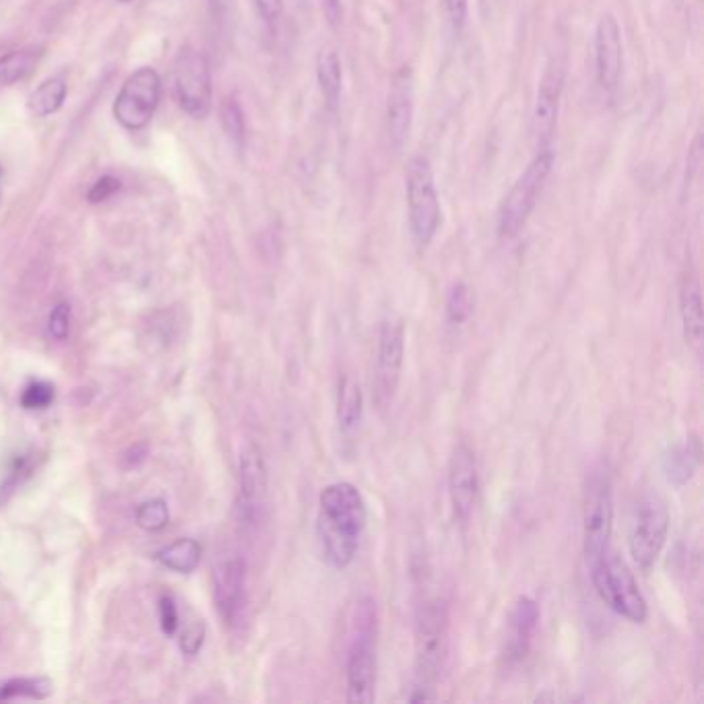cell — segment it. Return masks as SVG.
Here are the masks:
<instances>
[{
    "mask_svg": "<svg viewBox=\"0 0 704 704\" xmlns=\"http://www.w3.org/2000/svg\"><path fill=\"white\" fill-rule=\"evenodd\" d=\"M176 93L182 110L192 118H207L213 102L211 69L205 54L184 50L176 67Z\"/></svg>",
    "mask_w": 704,
    "mask_h": 704,
    "instance_id": "8fae6325",
    "label": "cell"
},
{
    "mask_svg": "<svg viewBox=\"0 0 704 704\" xmlns=\"http://www.w3.org/2000/svg\"><path fill=\"white\" fill-rule=\"evenodd\" d=\"M159 98H162V79L157 71L143 67L124 81L114 102V116L128 131H139L151 122Z\"/></svg>",
    "mask_w": 704,
    "mask_h": 704,
    "instance_id": "30bf717a",
    "label": "cell"
},
{
    "mask_svg": "<svg viewBox=\"0 0 704 704\" xmlns=\"http://www.w3.org/2000/svg\"><path fill=\"white\" fill-rule=\"evenodd\" d=\"M120 186H122V184H120L118 178H114V176H104V178H100L98 182H95V184L91 186L87 199H89V203L108 201L110 197L116 195V192L120 190Z\"/></svg>",
    "mask_w": 704,
    "mask_h": 704,
    "instance_id": "1f68e13d",
    "label": "cell"
},
{
    "mask_svg": "<svg viewBox=\"0 0 704 704\" xmlns=\"http://www.w3.org/2000/svg\"><path fill=\"white\" fill-rule=\"evenodd\" d=\"M614 533V488L605 469L591 473L585 492L583 512V550L587 564H593L610 550Z\"/></svg>",
    "mask_w": 704,
    "mask_h": 704,
    "instance_id": "52a82bcc",
    "label": "cell"
},
{
    "mask_svg": "<svg viewBox=\"0 0 704 704\" xmlns=\"http://www.w3.org/2000/svg\"><path fill=\"white\" fill-rule=\"evenodd\" d=\"M475 300L471 294V287L465 281H457L451 285V290L446 294V304H444V314H446V325L453 329H461L469 323V318L473 316Z\"/></svg>",
    "mask_w": 704,
    "mask_h": 704,
    "instance_id": "d4e9b609",
    "label": "cell"
},
{
    "mask_svg": "<svg viewBox=\"0 0 704 704\" xmlns=\"http://www.w3.org/2000/svg\"><path fill=\"white\" fill-rule=\"evenodd\" d=\"M376 682V603L360 597L351 620V636L345 657L347 702L370 704Z\"/></svg>",
    "mask_w": 704,
    "mask_h": 704,
    "instance_id": "7a4b0ae2",
    "label": "cell"
},
{
    "mask_svg": "<svg viewBox=\"0 0 704 704\" xmlns=\"http://www.w3.org/2000/svg\"><path fill=\"white\" fill-rule=\"evenodd\" d=\"M669 535V508L659 494H645L634 508L630 529V556L640 570H651Z\"/></svg>",
    "mask_w": 704,
    "mask_h": 704,
    "instance_id": "ba28073f",
    "label": "cell"
},
{
    "mask_svg": "<svg viewBox=\"0 0 704 704\" xmlns=\"http://www.w3.org/2000/svg\"><path fill=\"white\" fill-rule=\"evenodd\" d=\"M479 477L473 448L467 442H459L448 461V498H451L455 519L465 525L471 515L477 498Z\"/></svg>",
    "mask_w": 704,
    "mask_h": 704,
    "instance_id": "7c38bea8",
    "label": "cell"
},
{
    "mask_svg": "<svg viewBox=\"0 0 704 704\" xmlns=\"http://www.w3.org/2000/svg\"><path fill=\"white\" fill-rule=\"evenodd\" d=\"M205 640V626L203 624H192L184 630L182 638H180V649L186 655H197L203 647Z\"/></svg>",
    "mask_w": 704,
    "mask_h": 704,
    "instance_id": "d6a6232c",
    "label": "cell"
},
{
    "mask_svg": "<svg viewBox=\"0 0 704 704\" xmlns=\"http://www.w3.org/2000/svg\"><path fill=\"white\" fill-rule=\"evenodd\" d=\"M405 362V325L401 320L387 318L380 325L376 372H374V401L380 409H387L399 389Z\"/></svg>",
    "mask_w": 704,
    "mask_h": 704,
    "instance_id": "9c48e42d",
    "label": "cell"
},
{
    "mask_svg": "<svg viewBox=\"0 0 704 704\" xmlns=\"http://www.w3.org/2000/svg\"><path fill=\"white\" fill-rule=\"evenodd\" d=\"M71 327V308L69 304H58L48 320V331L56 341H64L69 337Z\"/></svg>",
    "mask_w": 704,
    "mask_h": 704,
    "instance_id": "4dcf8cb0",
    "label": "cell"
},
{
    "mask_svg": "<svg viewBox=\"0 0 704 704\" xmlns=\"http://www.w3.org/2000/svg\"><path fill=\"white\" fill-rule=\"evenodd\" d=\"M221 124L226 128V133L230 135L232 141L238 145L244 143L246 135V122H244V112L236 100H226L221 104Z\"/></svg>",
    "mask_w": 704,
    "mask_h": 704,
    "instance_id": "f1b7e54d",
    "label": "cell"
},
{
    "mask_svg": "<svg viewBox=\"0 0 704 704\" xmlns=\"http://www.w3.org/2000/svg\"><path fill=\"white\" fill-rule=\"evenodd\" d=\"M120 3H131V0H120Z\"/></svg>",
    "mask_w": 704,
    "mask_h": 704,
    "instance_id": "74e56055",
    "label": "cell"
},
{
    "mask_svg": "<svg viewBox=\"0 0 704 704\" xmlns=\"http://www.w3.org/2000/svg\"><path fill=\"white\" fill-rule=\"evenodd\" d=\"M564 75V64L560 60H552L541 75L533 108V133L539 147H548L556 133Z\"/></svg>",
    "mask_w": 704,
    "mask_h": 704,
    "instance_id": "4fadbf2b",
    "label": "cell"
},
{
    "mask_svg": "<svg viewBox=\"0 0 704 704\" xmlns=\"http://www.w3.org/2000/svg\"><path fill=\"white\" fill-rule=\"evenodd\" d=\"M680 316L686 343L694 349L702 345V331H704V318H702V296H700V283L696 275L684 273L680 283Z\"/></svg>",
    "mask_w": 704,
    "mask_h": 704,
    "instance_id": "ffe728a7",
    "label": "cell"
},
{
    "mask_svg": "<svg viewBox=\"0 0 704 704\" xmlns=\"http://www.w3.org/2000/svg\"><path fill=\"white\" fill-rule=\"evenodd\" d=\"M364 418V397L360 384L351 378L343 376L339 382V399H337V422L339 428L349 434L360 428Z\"/></svg>",
    "mask_w": 704,
    "mask_h": 704,
    "instance_id": "44dd1931",
    "label": "cell"
},
{
    "mask_svg": "<svg viewBox=\"0 0 704 704\" xmlns=\"http://www.w3.org/2000/svg\"><path fill=\"white\" fill-rule=\"evenodd\" d=\"M444 7H446V13H448V19H451L453 29L461 31L465 27V21H467L469 0H444Z\"/></svg>",
    "mask_w": 704,
    "mask_h": 704,
    "instance_id": "e575fe53",
    "label": "cell"
},
{
    "mask_svg": "<svg viewBox=\"0 0 704 704\" xmlns=\"http://www.w3.org/2000/svg\"><path fill=\"white\" fill-rule=\"evenodd\" d=\"M325 13L333 25L339 23L341 19V3L339 0H325Z\"/></svg>",
    "mask_w": 704,
    "mask_h": 704,
    "instance_id": "8d00e7d4",
    "label": "cell"
},
{
    "mask_svg": "<svg viewBox=\"0 0 704 704\" xmlns=\"http://www.w3.org/2000/svg\"><path fill=\"white\" fill-rule=\"evenodd\" d=\"M591 566V579L599 599L620 618L643 624L649 618V603L638 587L630 566L612 550H607Z\"/></svg>",
    "mask_w": 704,
    "mask_h": 704,
    "instance_id": "277c9868",
    "label": "cell"
},
{
    "mask_svg": "<svg viewBox=\"0 0 704 704\" xmlns=\"http://www.w3.org/2000/svg\"><path fill=\"white\" fill-rule=\"evenodd\" d=\"M384 122H387V137L393 149H403L413 122V85L411 73L403 69L391 85L387 112H384Z\"/></svg>",
    "mask_w": 704,
    "mask_h": 704,
    "instance_id": "ac0fdd59",
    "label": "cell"
},
{
    "mask_svg": "<svg viewBox=\"0 0 704 704\" xmlns=\"http://www.w3.org/2000/svg\"><path fill=\"white\" fill-rule=\"evenodd\" d=\"M201 546L195 539H178L157 552V560L176 572H192L201 564Z\"/></svg>",
    "mask_w": 704,
    "mask_h": 704,
    "instance_id": "cb8c5ba5",
    "label": "cell"
},
{
    "mask_svg": "<svg viewBox=\"0 0 704 704\" xmlns=\"http://www.w3.org/2000/svg\"><path fill=\"white\" fill-rule=\"evenodd\" d=\"M316 79L323 91L325 100L335 106L341 98V87H343V69H341V58L335 50H323L316 56Z\"/></svg>",
    "mask_w": 704,
    "mask_h": 704,
    "instance_id": "7402d4cb",
    "label": "cell"
},
{
    "mask_svg": "<svg viewBox=\"0 0 704 704\" xmlns=\"http://www.w3.org/2000/svg\"><path fill=\"white\" fill-rule=\"evenodd\" d=\"M246 599V566L240 558L223 562L213 574L215 610L226 624H236Z\"/></svg>",
    "mask_w": 704,
    "mask_h": 704,
    "instance_id": "2e32d148",
    "label": "cell"
},
{
    "mask_svg": "<svg viewBox=\"0 0 704 704\" xmlns=\"http://www.w3.org/2000/svg\"><path fill=\"white\" fill-rule=\"evenodd\" d=\"M54 401V387L50 382H31L21 395L25 409H46Z\"/></svg>",
    "mask_w": 704,
    "mask_h": 704,
    "instance_id": "f546056e",
    "label": "cell"
},
{
    "mask_svg": "<svg viewBox=\"0 0 704 704\" xmlns=\"http://www.w3.org/2000/svg\"><path fill=\"white\" fill-rule=\"evenodd\" d=\"M448 634V607L440 597L426 601L415 632V680L411 702L432 700Z\"/></svg>",
    "mask_w": 704,
    "mask_h": 704,
    "instance_id": "3957f363",
    "label": "cell"
},
{
    "mask_svg": "<svg viewBox=\"0 0 704 704\" xmlns=\"http://www.w3.org/2000/svg\"><path fill=\"white\" fill-rule=\"evenodd\" d=\"M267 494V465L263 451L254 442L246 444L240 453V498L242 512L248 521H254Z\"/></svg>",
    "mask_w": 704,
    "mask_h": 704,
    "instance_id": "e0dca14e",
    "label": "cell"
},
{
    "mask_svg": "<svg viewBox=\"0 0 704 704\" xmlns=\"http://www.w3.org/2000/svg\"><path fill=\"white\" fill-rule=\"evenodd\" d=\"M159 620H162V630L170 636L178 628V610L172 597H162L159 601Z\"/></svg>",
    "mask_w": 704,
    "mask_h": 704,
    "instance_id": "836d02e7",
    "label": "cell"
},
{
    "mask_svg": "<svg viewBox=\"0 0 704 704\" xmlns=\"http://www.w3.org/2000/svg\"><path fill=\"white\" fill-rule=\"evenodd\" d=\"M64 98H67V81L62 77H50L29 95L27 110L38 118H46L62 108Z\"/></svg>",
    "mask_w": 704,
    "mask_h": 704,
    "instance_id": "603a6c76",
    "label": "cell"
},
{
    "mask_svg": "<svg viewBox=\"0 0 704 704\" xmlns=\"http://www.w3.org/2000/svg\"><path fill=\"white\" fill-rule=\"evenodd\" d=\"M405 192L413 242L420 248H426L434 240L442 219L434 170L428 157L413 155L409 159L405 170Z\"/></svg>",
    "mask_w": 704,
    "mask_h": 704,
    "instance_id": "5b68a950",
    "label": "cell"
},
{
    "mask_svg": "<svg viewBox=\"0 0 704 704\" xmlns=\"http://www.w3.org/2000/svg\"><path fill=\"white\" fill-rule=\"evenodd\" d=\"M539 624V605L533 597H519L512 605L508 624H506V636L502 645V663L504 667H517L519 663L525 661L529 655L533 634Z\"/></svg>",
    "mask_w": 704,
    "mask_h": 704,
    "instance_id": "9a60e30c",
    "label": "cell"
},
{
    "mask_svg": "<svg viewBox=\"0 0 704 704\" xmlns=\"http://www.w3.org/2000/svg\"><path fill=\"white\" fill-rule=\"evenodd\" d=\"M700 465H702V442L696 434H690L684 440L676 442L674 446H669L661 461L665 479L676 488L686 486L698 473Z\"/></svg>",
    "mask_w": 704,
    "mask_h": 704,
    "instance_id": "d6986e66",
    "label": "cell"
},
{
    "mask_svg": "<svg viewBox=\"0 0 704 704\" xmlns=\"http://www.w3.org/2000/svg\"><path fill=\"white\" fill-rule=\"evenodd\" d=\"M554 166V151L550 147H541L533 157V162L521 174V178L512 184L508 195L502 201L498 213V234L500 238H515L533 213L539 192L546 184Z\"/></svg>",
    "mask_w": 704,
    "mask_h": 704,
    "instance_id": "8992f818",
    "label": "cell"
},
{
    "mask_svg": "<svg viewBox=\"0 0 704 704\" xmlns=\"http://www.w3.org/2000/svg\"><path fill=\"white\" fill-rule=\"evenodd\" d=\"M595 71L603 91L614 93L622 79L624 46L622 31L614 15H603L595 27Z\"/></svg>",
    "mask_w": 704,
    "mask_h": 704,
    "instance_id": "5bb4252c",
    "label": "cell"
},
{
    "mask_svg": "<svg viewBox=\"0 0 704 704\" xmlns=\"http://www.w3.org/2000/svg\"><path fill=\"white\" fill-rule=\"evenodd\" d=\"M40 56H42L40 50L27 48V50L9 52L7 56L0 58V85H11L15 81L25 79L36 69Z\"/></svg>",
    "mask_w": 704,
    "mask_h": 704,
    "instance_id": "484cf974",
    "label": "cell"
},
{
    "mask_svg": "<svg viewBox=\"0 0 704 704\" xmlns=\"http://www.w3.org/2000/svg\"><path fill=\"white\" fill-rule=\"evenodd\" d=\"M170 521V510L164 500H149L137 508V525L145 531H162Z\"/></svg>",
    "mask_w": 704,
    "mask_h": 704,
    "instance_id": "83f0119b",
    "label": "cell"
},
{
    "mask_svg": "<svg viewBox=\"0 0 704 704\" xmlns=\"http://www.w3.org/2000/svg\"><path fill=\"white\" fill-rule=\"evenodd\" d=\"M368 523V504L349 482L329 484L318 498L316 539L325 562L343 570L356 560Z\"/></svg>",
    "mask_w": 704,
    "mask_h": 704,
    "instance_id": "6da1fadb",
    "label": "cell"
},
{
    "mask_svg": "<svg viewBox=\"0 0 704 704\" xmlns=\"http://www.w3.org/2000/svg\"><path fill=\"white\" fill-rule=\"evenodd\" d=\"M54 690V684L48 678H19L7 682L0 688V700L11 698H46Z\"/></svg>",
    "mask_w": 704,
    "mask_h": 704,
    "instance_id": "4316f807",
    "label": "cell"
},
{
    "mask_svg": "<svg viewBox=\"0 0 704 704\" xmlns=\"http://www.w3.org/2000/svg\"><path fill=\"white\" fill-rule=\"evenodd\" d=\"M256 9L269 27H275L283 15V0H256Z\"/></svg>",
    "mask_w": 704,
    "mask_h": 704,
    "instance_id": "d590c367",
    "label": "cell"
}]
</instances>
